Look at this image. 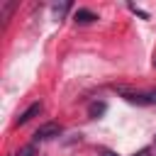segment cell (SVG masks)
I'll return each mask as SVG.
<instances>
[{"label": "cell", "mask_w": 156, "mask_h": 156, "mask_svg": "<svg viewBox=\"0 0 156 156\" xmlns=\"http://www.w3.org/2000/svg\"><path fill=\"white\" fill-rule=\"evenodd\" d=\"M119 93L124 95L127 102H134V105H156V90H149V93H132V90L119 88Z\"/></svg>", "instance_id": "6da1fadb"}, {"label": "cell", "mask_w": 156, "mask_h": 156, "mask_svg": "<svg viewBox=\"0 0 156 156\" xmlns=\"http://www.w3.org/2000/svg\"><path fill=\"white\" fill-rule=\"evenodd\" d=\"M58 134H61V124H58V122H44V124L37 127L34 141H49V139H54V136H58Z\"/></svg>", "instance_id": "7a4b0ae2"}, {"label": "cell", "mask_w": 156, "mask_h": 156, "mask_svg": "<svg viewBox=\"0 0 156 156\" xmlns=\"http://www.w3.org/2000/svg\"><path fill=\"white\" fill-rule=\"evenodd\" d=\"M39 112H41V102H32V105H29V107H27V110H24V112H22V115L15 119V127H22V124L32 122V119H34Z\"/></svg>", "instance_id": "3957f363"}, {"label": "cell", "mask_w": 156, "mask_h": 156, "mask_svg": "<svg viewBox=\"0 0 156 156\" xmlns=\"http://www.w3.org/2000/svg\"><path fill=\"white\" fill-rule=\"evenodd\" d=\"M73 20H76L78 24H90V22H95V20H98V15H95V12H90V10H85V7H78V10H76V15H73Z\"/></svg>", "instance_id": "277c9868"}, {"label": "cell", "mask_w": 156, "mask_h": 156, "mask_svg": "<svg viewBox=\"0 0 156 156\" xmlns=\"http://www.w3.org/2000/svg\"><path fill=\"white\" fill-rule=\"evenodd\" d=\"M102 112H105V102H93V105H90V110H88V115H90L93 119H98Z\"/></svg>", "instance_id": "5b68a950"}, {"label": "cell", "mask_w": 156, "mask_h": 156, "mask_svg": "<svg viewBox=\"0 0 156 156\" xmlns=\"http://www.w3.org/2000/svg\"><path fill=\"white\" fill-rule=\"evenodd\" d=\"M17 156H37V146L34 144H27V146H22L17 151Z\"/></svg>", "instance_id": "8992f818"}, {"label": "cell", "mask_w": 156, "mask_h": 156, "mask_svg": "<svg viewBox=\"0 0 156 156\" xmlns=\"http://www.w3.org/2000/svg\"><path fill=\"white\" fill-rule=\"evenodd\" d=\"M68 10H71V2H61V5H54V12H56V17H63Z\"/></svg>", "instance_id": "52a82bcc"}, {"label": "cell", "mask_w": 156, "mask_h": 156, "mask_svg": "<svg viewBox=\"0 0 156 156\" xmlns=\"http://www.w3.org/2000/svg\"><path fill=\"white\" fill-rule=\"evenodd\" d=\"M15 7H17V2H5V5H2V20H5V22H7V17L12 15Z\"/></svg>", "instance_id": "ba28073f"}, {"label": "cell", "mask_w": 156, "mask_h": 156, "mask_svg": "<svg viewBox=\"0 0 156 156\" xmlns=\"http://www.w3.org/2000/svg\"><path fill=\"white\" fill-rule=\"evenodd\" d=\"M149 154H151V146H144V149H141V151H136L134 156H149Z\"/></svg>", "instance_id": "9c48e42d"}, {"label": "cell", "mask_w": 156, "mask_h": 156, "mask_svg": "<svg viewBox=\"0 0 156 156\" xmlns=\"http://www.w3.org/2000/svg\"><path fill=\"white\" fill-rule=\"evenodd\" d=\"M100 156H117V154L110 151V149H100Z\"/></svg>", "instance_id": "30bf717a"}]
</instances>
